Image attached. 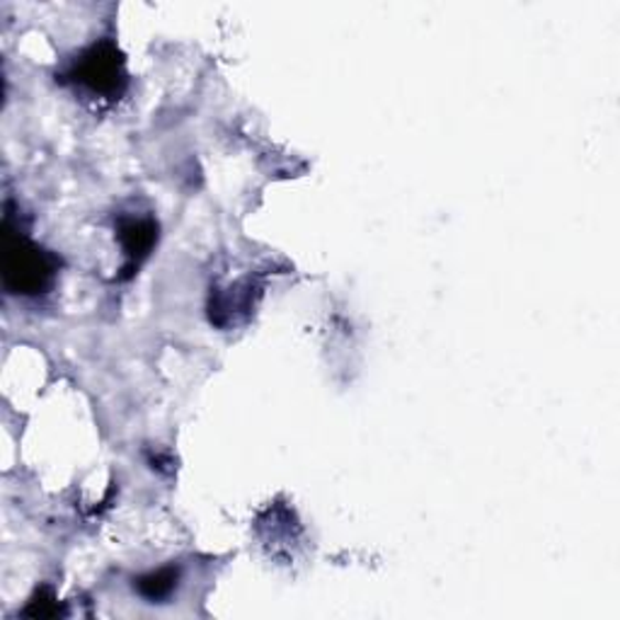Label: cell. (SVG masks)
<instances>
[{
	"label": "cell",
	"instance_id": "6da1fadb",
	"mask_svg": "<svg viewBox=\"0 0 620 620\" xmlns=\"http://www.w3.org/2000/svg\"><path fill=\"white\" fill-rule=\"evenodd\" d=\"M48 274H52V270L46 267L44 254L40 250L22 246V240H20L18 250L8 248L6 276H8V282L12 276H18V289L24 291V294H34V291H40Z\"/></svg>",
	"mask_w": 620,
	"mask_h": 620
},
{
	"label": "cell",
	"instance_id": "7a4b0ae2",
	"mask_svg": "<svg viewBox=\"0 0 620 620\" xmlns=\"http://www.w3.org/2000/svg\"><path fill=\"white\" fill-rule=\"evenodd\" d=\"M80 83L88 85L95 93H115L117 83L121 80V68L115 48H93V52L80 61V68L76 70Z\"/></svg>",
	"mask_w": 620,
	"mask_h": 620
},
{
	"label": "cell",
	"instance_id": "3957f363",
	"mask_svg": "<svg viewBox=\"0 0 620 620\" xmlns=\"http://www.w3.org/2000/svg\"><path fill=\"white\" fill-rule=\"evenodd\" d=\"M175 575L173 573H161V575H151V577H145L139 581V589L141 594H145L149 599H161L165 597V594L173 589L175 585Z\"/></svg>",
	"mask_w": 620,
	"mask_h": 620
}]
</instances>
